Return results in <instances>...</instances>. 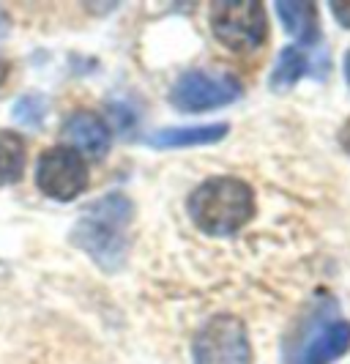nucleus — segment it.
<instances>
[{
    "label": "nucleus",
    "mask_w": 350,
    "mask_h": 364,
    "mask_svg": "<svg viewBox=\"0 0 350 364\" xmlns=\"http://www.w3.org/2000/svg\"><path fill=\"white\" fill-rule=\"evenodd\" d=\"M134 219V205L126 195L110 192L82 208V217L74 225L72 241L91 255L93 263L115 272L129 252V225Z\"/></svg>",
    "instance_id": "f257e3e1"
},
{
    "label": "nucleus",
    "mask_w": 350,
    "mask_h": 364,
    "mask_svg": "<svg viewBox=\"0 0 350 364\" xmlns=\"http://www.w3.org/2000/svg\"><path fill=\"white\" fill-rule=\"evenodd\" d=\"M186 211L208 236H233L255 217V192L236 176H214L195 186Z\"/></svg>",
    "instance_id": "f03ea898"
},
{
    "label": "nucleus",
    "mask_w": 350,
    "mask_h": 364,
    "mask_svg": "<svg viewBox=\"0 0 350 364\" xmlns=\"http://www.w3.org/2000/svg\"><path fill=\"white\" fill-rule=\"evenodd\" d=\"M208 19L217 41L233 53H255L268 36V14L260 0L211 3Z\"/></svg>",
    "instance_id": "7ed1b4c3"
},
{
    "label": "nucleus",
    "mask_w": 350,
    "mask_h": 364,
    "mask_svg": "<svg viewBox=\"0 0 350 364\" xmlns=\"http://www.w3.org/2000/svg\"><path fill=\"white\" fill-rule=\"evenodd\" d=\"M195 364H252L249 331L236 315H214L192 343Z\"/></svg>",
    "instance_id": "20e7f679"
},
{
    "label": "nucleus",
    "mask_w": 350,
    "mask_h": 364,
    "mask_svg": "<svg viewBox=\"0 0 350 364\" xmlns=\"http://www.w3.org/2000/svg\"><path fill=\"white\" fill-rule=\"evenodd\" d=\"M241 93L244 88L233 74L195 69L178 77V82L170 91V102L181 112H208L239 102Z\"/></svg>",
    "instance_id": "39448f33"
},
{
    "label": "nucleus",
    "mask_w": 350,
    "mask_h": 364,
    "mask_svg": "<svg viewBox=\"0 0 350 364\" xmlns=\"http://www.w3.org/2000/svg\"><path fill=\"white\" fill-rule=\"evenodd\" d=\"M91 173L82 154L69 146L47 148L36 162V186L58 203H69L88 189Z\"/></svg>",
    "instance_id": "423d86ee"
},
{
    "label": "nucleus",
    "mask_w": 350,
    "mask_h": 364,
    "mask_svg": "<svg viewBox=\"0 0 350 364\" xmlns=\"http://www.w3.org/2000/svg\"><path fill=\"white\" fill-rule=\"evenodd\" d=\"M350 350V321L332 318L320 326L310 328L293 353L285 356V364H334Z\"/></svg>",
    "instance_id": "0eeeda50"
},
{
    "label": "nucleus",
    "mask_w": 350,
    "mask_h": 364,
    "mask_svg": "<svg viewBox=\"0 0 350 364\" xmlns=\"http://www.w3.org/2000/svg\"><path fill=\"white\" fill-rule=\"evenodd\" d=\"M63 137H66L69 148H74L77 154H88L93 159H102L112 143L110 127L91 109L72 112L63 124Z\"/></svg>",
    "instance_id": "6e6552de"
},
{
    "label": "nucleus",
    "mask_w": 350,
    "mask_h": 364,
    "mask_svg": "<svg viewBox=\"0 0 350 364\" xmlns=\"http://www.w3.org/2000/svg\"><path fill=\"white\" fill-rule=\"evenodd\" d=\"M227 124H203V127H175L159 129L148 134V146L153 148H195V146H214L227 137Z\"/></svg>",
    "instance_id": "1a4fd4ad"
},
{
    "label": "nucleus",
    "mask_w": 350,
    "mask_h": 364,
    "mask_svg": "<svg viewBox=\"0 0 350 364\" xmlns=\"http://www.w3.org/2000/svg\"><path fill=\"white\" fill-rule=\"evenodd\" d=\"M279 22L285 25V31L304 47V44H317L320 38V19H317V6L298 0V3H285L279 0L274 3Z\"/></svg>",
    "instance_id": "9d476101"
},
{
    "label": "nucleus",
    "mask_w": 350,
    "mask_h": 364,
    "mask_svg": "<svg viewBox=\"0 0 350 364\" xmlns=\"http://www.w3.org/2000/svg\"><path fill=\"white\" fill-rule=\"evenodd\" d=\"M28 148L17 132L0 129V186L17 183L25 176Z\"/></svg>",
    "instance_id": "9b49d317"
},
{
    "label": "nucleus",
    "mask_w": 350,
    "mask_h": 364,
    "mask_svg": "<svg viewBox=\"0 0 350 364\" xmlns=\"http://www.w3.org/2000/svg\"><path fill=\"white\" fill-rule=\"evenodd\" d=\"M307 74V55L301 53V47H285L279 50V58L271 69V88L274 91H288Z\"/></svg>",
    "instance_id": "f8f14e48"
},
{
    "label": "nucleus",
    "mask_w": 350,
    "mask_h": 364,
    "mask_svg": "<svg viewBox=\"0 0 350 364\" xmlns=\"http://www.w3.org/2000/svg\"><path fill=\"white\" fill-rule=\"evenodd\" d=\"M11 115L17 118L19 124H25V127H41L44 124V115H47V102H44V96H22L17 99V105L11 109Z\"/></svg>",
    "instance_id": "ddd939ff"
},
{
    "label": "nucleus",
    "mask_w": 350,
    "mask_h": 364,
    "mask_svg": "<svg viewBox=\"0 0 350 364\" xmlns=\"http://www.w3.org/2000/svg\"><path fill=\"white\" fill-rule=\"evenodd\" d=\"M334 14H337V19H339V25H345V28H350V3H332Z\"/></svg>",
    "instance_id": "4468645a"
},
{
    "label": "nucleus",
    "mask_w": 350,
    "mask_h": 364,
    "mask_svg": "<svg viewBox=\"0 0 350 364\" xmlns=\"http://www.w3.org/2000/svg\"><path fill=\"white\" fill-rule=\"evenodd\" d=\"M9 31H11V19H9L6 11H0V38L9 36Z\"/></svg>",
    "instance_id": "2eb2a0df"
},
{
    "label": "nucleus",
    "mask_w": 350,
    "mask_h": 364,
    "mask_svg": "<svg viewBox=\"0 0 350 364\" xmlns=\"http://www.w3.org/2000/svg\"><path fill=\"white\" fill-rule=\"evenodd\" d=\"M339 140H342V146H345V151L350 154V121L345 124V129L339 132Z\"/></svg>",
    "instance_id": "dca6fc26"
},
{
    "label": "nucleus",
    "mask_w": 350,
    "mask_h": 364,
    "mask_svg": "<svg viewBox=\"0 0 350 364\" xmlns=\"http://www.w3.org/2000/svg\"><path fill=\"white\" fill-rule=\"evenodd\" d=\"M6 77H9V60H6V58H0V85L6 82Z\"/></svg>",
    "instance_id": "f3484780"
},
{
    "label": "nucleus",
    "mask_w": 350,
    "mask_h": 364,
    "mask_svg": "<svg viewBox=\"0 0 350 364\" xmlns=\"http://www.w3.org/2000/svg\"><path fill=\"white\" fill-rule=\"evenodd\" d=\"M345 77H348V85H350V50L345 55Z\"/></svg>",
    "instance_id": "a211bd4d"
}]
</instances>
